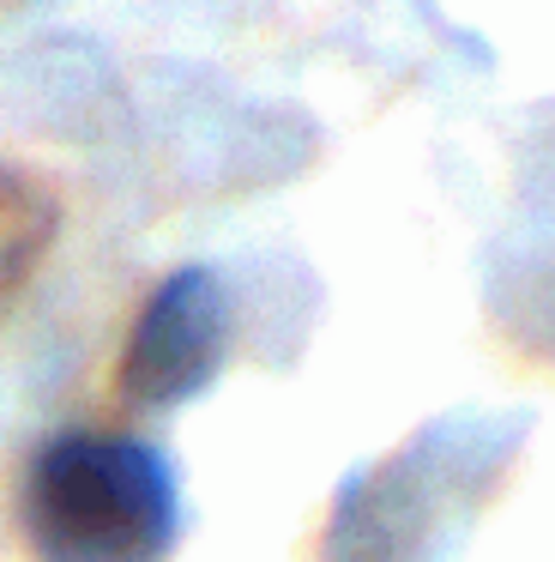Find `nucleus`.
<instances>
[{
	"instance_id": "obj_1",
	"label": "nucleus",
	"mask_w": 555,
	"mask_h": 562,
	"mask_svg": "<svg viewBox=\"0 0 555 562\" xmlns=\"http://www.w3.org/2000/svg\"><path fill=\"white\" fill-rule=\"evenodd\" d=\"M19 532L31 562H169L175 472L139 436L67 429L24 465Z\"/></svg>"
},
{
	"instance_id": "obj_2",
	"label": "nucleus",
	"mask_w": 555,
	"mask_h": 562,
	"mask_svg": "<svg viewBox=\"0 0 555 562\" xmlns=\"http://www.w3.org/2000/svg\"><path fill=\"white\" fill-rule=\"evenodd\" d=\"M229 351V303L224 284L205 267H181L145 296L139 321H133L127 345H121L115 393L127 405H181L200 387H212V375L224 369Z\"/></svg>"
}]
</instances>
